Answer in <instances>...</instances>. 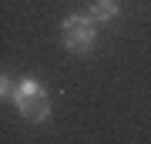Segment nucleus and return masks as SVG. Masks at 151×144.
Returning <instances> with one entry per match:
<instances>
[{"mask_svg": "<svg viewBox=\"0 0 151 144\" xmlns=\"http://www.w3.org/2000/svg\"><path fill=\"white\" fill-rule=\"evenodd\" d=\"M14 107H17V111H20L27 121L40 124V121H47V117H50V94H47V87H44L40 80L24 77V80H17Z\"/></svg>", "mask_w": 151, "mask_h": 144, "instance_id": "1", "label": "nucleus"}, {"mask_svg": "<svg viewBox=\"0 0 151 144\" xmlns=\"http://www.w3.org/2000/svg\"><path fill=\"white\" fill-rule=\"evenodd\" d=\"M60 40L70 54H87L97 44V20L91 14H74L60 24Z\"/></svg>", "mask_w": 151, "mask_h": 144, "instance_id": "2", "label": "nucleus"}, {"mask_svg": "<svg viewBox=\"0 0 151 144\" xmlns=\"http://www.w3.org/2000/svg\"><path fill=\"white\" fill-rule=\"evenodd\" d=\"M87 14H91L97 24H104V20H114V17L121 14V7H118V0H94Z\"/></svg>", "mask_w": 151, "mask_h": 144, "instance_id": "3", "label": "nucleus"}, {"mask_svg": "<svg viewBox=\"0 0 151 144\" xmlns=\"http://www.w3.org/2000/svg\"><path fill=\"white\" fill-rule=\"evenodd\" d=\"M14 94H17V84L4 74V77H0V97H4V101H14Z\"/></svg>", "mask_w": 151, "mask_h": 144, "instance_id": "4", "label": "nucleus"}]
</instances>
